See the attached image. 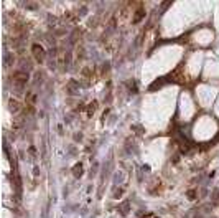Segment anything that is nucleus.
I'll use <instances>...</instances> for the list:
<instances>
[{
    "instance_id": "f257e3e1",
    "label": "nucleus",
    "mask_w": 219,
    "mask_h": 218,
    "mask_svg": "<svg viewBox=\"0 0 219 218\" xmlns=\"http://www.w3.org/2000/svg\"><path fill=\"white\" fill-rule=\"evenodd\" d=\"M27 81H28V73L27 71H17L13 74V84L15 86H18V88H23L25 84H27Z\"/></svg>"
},
{
    "instance_id": "f03ea898",
    "label": "nucleus",
    "mask_w": 219,
    "mask_h": 218,
    "mask_svg": "<svg viewBox=\"0 0 219 218\" xmlns=\"http://www.w3.org/2000/svg\"><path fill=\"white\" fill-rule=\"evenodd\" d=\"M31 53H33L35 61H36V63H43V59H45V50L41 48V46L35 45L33 48H31Z\"/></svg>"
}]
</instances>
